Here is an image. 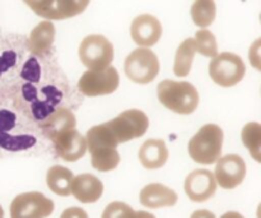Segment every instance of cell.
<instances>
[{
    "label": "cell",
    "instance_id": "cell-29",
    "mask_svg": "<svg viewBox=\"0 0 261 218\" xmlns=\"http://www.w3.org/2000/svg\"><path fill=\"white\" fill-rule=\"evenodd\" d=\"M190 218H216V214L208 209H198L191 214Z\"/></svg>",
    "mask_w": 261,
    "mask_h": 218
},
{
    "label": "cell",
    "instance_id": "cell-20",
    "mask_svg": "<svg viewBox=\"0 0 261 218\" xmlns=\"http://www.w3.org/2000/svg\"><path fill=\"white\" fill-rule=\"evenodd\" d=\"M15 116L12 112L0 111V147L8 151H18L32 147L36 143V139L31 135L12 137L7 133L12 128Z\"/></svg>",
    "mask_w": 261,
    "mask_h": 218
},
{
    "label": "cell",
    "instance_id": "cell-31",
    "mask_svg": "<svg viewBox=\"0 0 261 218\" xmlns=\"http://www.w3.org/2000/svg\"><path fill=\"white\" fill-rule=\"evenodd\" d=\"M221 218H245L244 216H242L241 213H239V212H226L224 214H222Z\"/></svg>",
    "mask_w": 261,
    "mask_h": 218
},
{
    "label": "cell",
    "instance_id": "cell-14",
    "mask_svg": "<svg viewBox=\"0 0 261 218\" xmlns=\"http://www.w3.org/2000/svg\"><path fill=\"white\" fill-rule=\"evenodd\" d=\"M55 152L65 162H75L87 153L86 138L76 129L68 130L53 140Z\"/></svg>",
    "mask_w": 261,
    "mask_h": 218
},
{
    "label": "cell",
    "instance_id": "cell-30",
    "mask_svg": "<svg viewBox=\"0 0 261 218\" xmlns=\"http://www.w3.org/2000/svg\"><path fill=\"white\" fill-rule=\"evenodd\" d=\"M133 218H155V217L153 216L152 213H149V212L138 211V212H135L134 216H133Z\"/></svg>",
    "mask_w": 261,
    "mask_h": 218
},
{
    "label": "cell",
    "instance_id": "cell-11",
    "mask_svg": "<svg viewBox=\"0 0 261 218\" xmlns=\"http://www.w3.org/2000/svg\"><path fill=\"white\" fill-rule=\"evenodd\" d=\"M214 179L222 189L231 190L241 185L246 176V163L239 155H227L217 161Z\"/></svg>",
    "mask_w": 261,
    "mask_h": 218
},
{
    "label": "cell",
    "instance_id": "cell-26",
    "mask_svg": "<svg viewBox=\"0 0 261 218\" xmlns=\"http://www.w3.org/2000/svg\"><path fill=\"white\" fill-rule=\"evenodd\" d=\"M135 211L124 202H112L102 212L101 218H133Z\"/></svg>",
    "mask_w": 261,
    "mask_h": 218
},
{
    "label": "cell",
    "instance_id": "cell-9",
    "mask_svg": "<svg viewBox=\"0 0 261 218\" xmlns=\"http://www.w3.org/2000/svg\"><path fill=\"white\" fill-rule=\"evenodd\" d=\"M55 204L40 191L22 193L15 197L9 207L10 218H47L53 214Z\"/></svg>",
    "mask_w": 261,
    "mask_h": 218
},
{
    "label": "cell",
    "instance_id": "cell-10",
    "mask_svg": "<svg viewBox=\"0 0 261 218\" xmlns=\"http://www.w3.org/2000/svg\"><path fill=\"white\" fill-rule=\"evenodd\" d=\"M120 76L114 66L103 70H87L78 82V88L84 96L98 97L111 94L119 88Z\"/></svg>",
    "mask_w": 261,
    "mask_h": 218
},
{
    "label": "cell",
    "instance_id": "cell-19",
    "mask_svg": "<svg viewBox=\"0 0 261 218\" xmlns=\"http://www.w3.org/2000/svg\"><path fill=\"white\" fill-rule=\"evenodd\" d=\"M55 26L50 20H42L31 31L28 49L32 54L42 56L51 50L55 41Z\"/></svg>",
    "mask_w": 261,
    "mask_h": 218
},
{
    "label": "cell",
    "instance_id": "cell-13",
    "mask_svg": "<svg viewBox=\"0 0 261 218\" xmlns=\"http://www.w3.org/2000/svg\"><path fill=\"white\" fill-rule=\"evenodd\" d=\"M130 35L139 47L149 49L162 37V25L154 15L140 14L132 22Z\"/></svg>",
    "mask_w": 261,
    "mask_h": 218
},
{
    "label": "cell",
    "instance_id": "cell-18",
    "mask_svg": "<svg viewBox=\"0 0 261 218\" xmlns=\"http://www.w3.org/2000/svg\"><path fill=\"white\" fill-rule=\"evenodd\" d=\"M76 127V119L75 115L65 107H60V109L55 110L45 122L41 124V129L45 137L53 140L58 135L63 134V133L68 132V130L75 129Z\"/></svg>",
    "mask_w": 261,
    "mask_h": 218
},
{
    "label": "cell",
    "instance_id": "cell-22",
    "mask_svg": "<svg viewBox=\"0 0 261 218\" xmlns=\"http://www.w3.org/2000/svg\"><path fill=\"white\" fill-rule=\"evenodd\" d=\"M195 54V40L190 37L182 41V43L178 46L175 55V64H173V73H175V76L180 77V78H185V77L190 74Z\"/></svg>",
    "mask_w": 261,
    "mask_h": 218
},
{
    "label": "cell",
    "instance_id": "cell-17",
    "mask_svg": "<svg viewBox=\"0 0 261 218\" xmlns=\"http://www.w3.org/2000/svg\"><path fill=\"white\" fill-rule=\"evenodd\" d=\"M167 146L162 139H148L139 148L138 158L143 167L148 170H157L163 167L168 161Z\"/></svg>",
    "mask_w": 261,
    "mask_h": 218
},
{
    "label": "cell",
    "instance_id": "cell-24",
    "mask_svg": "<svg viewBox=\"0 0 261 218\" xmlns=\"http://www.w3.org/2000/svg\"><path fill=\"white\" fill-rule=\"evenodd\" d=\"M242 142H244L245 147L249 150L250 155L254 157V160L256 162L261 161V151H260V144H261V127L259 123L252 122L247 123L244 127L241 133Z\"/></svg>",
    "mask_w": 261,
    "mask_h": 218
},
{
    "label": "cell",
    "instance_id": "cell-2",
    "mask_svg": "<svg viewBox=\"0 0 261 218\" xmlns=\"http://www.w3.org/2000/svg\"><path fill=\"white\" fill-rule=\"evenodd\" d=\"M157 97L166 109L178 115L193 114L199 106V93L190 82L165 79L157 86Z\"/></svg>",
    "mask_w": 261,
    "mask_h": 218
},
{
    "label": "cell",
    "instance_id": "cell-32",
    "mask_svg": "<svg viewBox=\"0 0 261 218\" xmlns=\"http://www.w3.org/2000/svg\"><path fill=\"white\" fill-rule=\"evenodd\" d=\"M0 218H4V209L2 208V206H0Z\"/></svg>",
    "mask_w": 261,
    "mask_h": 218
},
{
    "label": "cell",
    "instance_id": "cell-23",
    "mask_svg": "<svg viewBox=\"0 0 261 218\" xmlns=\"http://www.w3.org/2000/svg\"><path fill=\"white\" fill-rule=\"evenodd\" d=\"M191 19L200 30H206L216 19L217 7L213 0H196L191 5Z\"/></svg>",
    "mask_w": 261,
    "mask_h": 218
},
{
    "label": "cell",
    "instance_id": "cell-12",
    "mask_svg": "<svg viewBox=\"0 0 261 218\" xmlns=\"http://www.w3.org/2000/svg\"><path fill=\"white\" fill-rule=\"evenodd\" d=\"M217 183L212 171L194 170L189 174L184 183V189L191 202L195 203H203L211 199L217 191Z\"/></svg>",
    "mask_w": 261,
    "mask_h": 218
},
{
    "label": "cell",
    "instance_id": "cell-28",
    "mask_svg": "<svg viewBox=\"0 0 261 218\" xmlns=\"http://www.w3.org/2000/svg\"><path fill=\"white\" fill-rule=\"evenodd\" d=\"M60 218H89L87 212L79 207H70L61 213Z\"/></svg>",
    "mask_w": 261,
    "mask_h": 218
},
{
    "label": "cell",
    "instance_id": "cell-3",
    "mask_svg": "<svg viewBox=\"0 0 261 218\" xmlns=\"http://www.w3.org/2000/svg\"><path fill=\"white\" fill-rule=\"evenodd\" d=\"M224 134L217 124H206L189 140L188 152L191 160L200 165H212L221 158Z\"/></svg>",
    "mask_w": 261,
    "mask_h": 218
},
{
    "label": "cell",
    "instance_id": "cell-4",
    "mask_svg": "<svg viewBox=\"0 0 261 218\" xmlns=\"http://www.w3.org/2000/svg\"><path fill=\"white\" fill-rule=\"evenodd\" d=\"M105 125L117 144H121L143 137L149 128V119L140 110L132 109L121 112L115 119L105 123Z\"/></svg>",
    "mask_w": 261,
    "mask_h": 218
},
{
    "label": "cell",
    "instance_id": "cell-21",
    "mask_svg": "<svg viewBox=\"0 0 261 218\" xmlns=\"http://www.w3.org/2000/svg\"><path fill=\"white\" fill-rule=\"evenodd\" d=\"M74 175L71 170L64 166L56 165L48 168L46 174V184L54 194L59 197H69Z\"/></svg>",
    "mask_w": 261,
    "mask_h": 218
},
{
    "label": "cell",
    "instance_id": "cell-6",
    "mask_svg": "<svg viewBox=\"0 0 261 218\" xmlns=\"http://www.w3.org/2000/svg\"><path fill=\"white\" fill-rule=\"evenodd\" d=\"M125 74L137 84H148L160 73V60L150 49L138 47L125 59Z\"/></svg>",
    "mask_w": 261,
    "mask_h": 218
},
{
    "label": "cell",
    "instance_id": "cell-7",
    "mask_svg": "<svg viewBox=\"0 0 261 218\" xmlns=\"http://www.w3.org/2000/svg\"><path fill=\"white\" fill-rule=\"evenodd\" d=\"M246 66L244 60L233 53H221L209 63V76L218 86L229 88L244 79Z\"/></svg>",
    "mask_w": 261,
    "mask_h": 218
},
{
    "label": "cell",
    "instance_id": "cell-8",
    "mask_svg": "<svg viewBox=\"0 0 261 218\" xmlns=\"http://www.w3.org/2000/svg\"><path fill=\"white\" fill-rule=\"evenodd\" d=\"M25 5L46 20H61L82 14L89 0H25Z\"/></svg>",
    "mask_w": 261,
    "mask_h": 218
},
{
    "label": "cell",
    "instance_id": "cell-5",
    "mask_svg": "<svg viewBox=\"0 0 261 218\" xmlns=\"http://www.w3.org/2000/svg\"><path fill=\"white\" fill-rule=\"evenodd\" d=\"M79 59L88 70H103L114 60V46L102 35H89L79 45Z\"/></svg>",
    "mask_w": 261,
    "mask_h": 218
},
{
    "label": "cell",
    "instance_id": "cell-16",
    "mask_svg": "<svg viewBox=\"0 0 261 218\" xmlns=\"http://www.w3.org/2000/svg\"><path fill=\"white\" fill-rule=\"evenodd\" d=\"M140 204L150 209L173 207L178 201V196L173 189L163 184L153 183L144 186L139 194Z\"/></svg>",
    "mask_w": 261,
    "mask_h": 218
},
{
    "label": "cell",
    "instance_id": "cell-15",
    "mask_svg": "<svg viewBox=\"0 0 261 218\" xmlns=\"http://www.w3.org/2000/svg\"><path fill=\"white\" fill-rule=\"evenodd\" d=\"M70 194H73L74 198L81 203H96L103 194V184L92 174H81L78 176H74Z\"/></svg>",
    "mask_w": 261,
    "mask_h": 218
},
{
    "label": "cell",
    "instance_id": "cell-25",
    "mask_svg": "<svg viewBox=\"0 0 261 218\" xmlns=\"http://www.w3.org/2000/svg\"><path fill=\"white\" fill-rule=\"evenodd\" d=\"M195 45L196 53L205 58L214 59L218 55V45H217V38L209 30H199L195 33Z\"/></svg>",
    "mask_w": 261,
    "mask_h": 218
},
{
    "label": "cell",
    "instance_id": "cell-1",
    "mask_svg": "<svg viewBox=\"0 0 261 218\" xmlns=\"http://www.w3.org/2000/svg\"><path fill=\"white\" fill-rule=\"evenodd\" d=\"M87 150L91 153V162L94 170L109 173L115 170L120 163L117 142L114 139L106 125H94L86 134Z\"/></svg>",
    "mask_w": 261,
    "mask_h": 218
},
{
    "label": "cell",
    "instance_id": "cell-27",
    "mask_svg": "<svg viewBox=\"0 0 261 218\" xmlns=\"http://www.w3.org/2000/svg\"><path fill=\"white\" fill-rule=\"evenodd\" d=\"M249 59H250V63L254 65V68H256L257 70H260V40L255 41L254 45L250 47Z\"/></svg>",
    "mask_w": 261,
    "mask_h": 218
}]
</instances>
